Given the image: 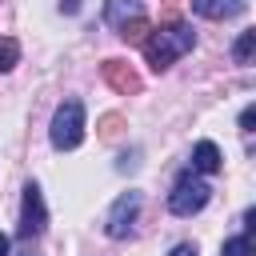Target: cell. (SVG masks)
Instances as JSON below:
<instances>
[{"label": "cell", "mask_w": 256, "mask_h": 256, "mask_svg": "<svg viewBox=\"0 0 256 256\" xmlns=\"http://www.w3.org/2000/svg\"><path fill=\"white\" fill-rule=\"evenodd\" d=\"M192 48H196V32H192V24H184V20L160 24L156 32H148V36H144V56H148L152 72L172 68V60H176V56H184V52H192Z\"/></svg>", "instance_id": "6da1fadb"}, {"label": "cell", "mask_w": 256, "mask_h": 256, "mask_svg": "<svg viewBox=\"0 0 256 256\" xmlns=\"http://www.w3.org/2000/svg\"><path fill=\"white\" fill-rule=\"evenodd\" d=\"M48 140L56 152H72L80 140H84V104L80 100H64L52 116V128H48Z\"/></svg>", "instance_id": "7a4b0ae2"}, {"label": "cell", "mask_w": 256, "mask_h": 256, "mask_svg": "<svg viewBox=\"0 0 256 256\" xmlns=\"http://www.w3.org/2000/svg\"><path fill=\"white\" fill-rule=\"evenodd\" d=\"M208 196H212V188L188 168V172L176 176V184H172V192H168V212H172V216H196V212L208 204Z\"/></svg>", "instance_id": "3957f363"}, {"label": "cell", "mask_w": 256, "mask_h": 256, "mask_svg": "<svg viewBox=\"0 0 256 256\" xmlns=\"http://www.w3.org/2000/svg\"><path fill=\"white\" fill-rule=\"evenodd\" d=\"M44 224H48V208H44V196H40V184H24V200H20V236L24 240H32V236H40L44 232Z\"/></svg>", "instance_id": "277c9868"}, {"label": "cell", "mask_w": 256, "mask_h": 256, "mask_svg": "<svg viewBox=\"0 0 256 256\" xmlns=\"http://www.w3.org/2000/svg\"><path fill=\"white\" fill-rule=\"evenodd\" d=\"M136 216H140V192H124V196L112 204V212H108V220H104V232H108L112 240H124V236H132Z\"/></svg>", "instance_id": "5b68a950"}, {"label": "cell", "mask_w": 256, "mask_h": 256, "mask_svg": "<svg viewBox=\"0 0 256 256\" xmlns=\"http://www.w3.org/2000/svg\"><path fill=\"white\" fill-rule=\"evenodd\" d=\"M104 80H108L120 96H136V92L144 88V84H140V72H136L128 60H116V56L104 60Z\"/></svg>", "instance_id": "8992f818"}, {"label": "cell", "mask_w": 256, "mask_h": 256, "mask_svg": "<svg viewBox=\"0 0 256 256\" xmlns=\"http://www.w3.org/2000/svg\"><path fill=\"white\" fill-rule=\"evenodd\" d=\"M248 8V0H192V12L204 20H232Z\"/></svg>", "instance_id": "52a82bcc"}, {"label": "cell", "mask_w": 256, "mask_h": 256, "mask_svg": "<svg viewBox=\"0 0 256 256\" xmlns=\"http://www.w3.org/2000/svg\"><path fill=\"white\" fill-rule=\"evenodd\" d=\"M136 16H144L140 0H108V4H104V24L116 28V32H120L128 20H136Z\"/></svg>", "instance_id": "ba28073f"}, {"label": "cell", "mask_w": 256, "mask_h": 256, "mask_svg": "<svg viewBox=\"0 0 256 256\" xmlns=\"http://www.w3.org/2000/svg\"><path fill=\"white\" fill-rule=\"evenodd\" d=\"M220 148L212 144V140H200L196 148H192V172H204V176H212V172H220Z\"/></svg>", "instance_id": "9c48e42d"}, {"label": "cell", "mask_w": 256, "mask_h": 256, "mask_svg": "<svg viewBox=\"0 0 256 256\" xmlns=\"http://www.w3.org/2000/svg\"><path fill=\"white\" fill-rule=\"evenodd\" d=\"M252 56H256V32H240L236 44H232V60L236 64H252Z\"/></svg>", "instance_id": "30bf717a"}, {"label": "cell", "mask_w": 256, "mask_h": 256, "mask_svg": "<svg viewBox=\"0 0 256 256\" xmlns=\"http://www.w3.org/2000/svg\"><path fill=\"white\" fill-rule=\"evenodd\" d=\"M16 60H20V44L12 36H0V72H12Z\"/></svg>", "instance_id": "8fae6325"}, {"label": "cell", "mask_w": 256, "mask_h": 256, "mask_svg": "<svg viewBox=\"0 0 256 256\" xmlns=\"http://www.w3.org/2000/svg\"><path fill=\"white\" fill-rule=\"evenodd\" d=\"M96 128H100V140H116L120 128H124V116H120V112H108V116H100Z\"/></svg>", "instance_id": "7c38bea8"}, {"label": "cell", "mask_w": 256, "mask_h": 256, "mask_svg": "<svg viewBox=\"0 0 256 256\" xmlns=\"http://www.w3.org/2000/svg\"><path fill=\"white\" fill-rule=\"evenodd\" d=\"M120 36H124V40H132V44H144V36H148V20H144V16L128 20V24L120 28Z\"/></svg>", "instance_id": "4fadbf2b"}, {"label": "cell", "mask_w": 256, "mask_h": 256, "mask_svg": "<svg viewBox=\"0 0 256 256\" xmlns=\"http://www.w3.org/2000/svg\"><path fill=\"white\" fill-rule=\"evenodd\" d=\"M224 256H252V240H248V232L224 240Z\"/></svg>", "instance_id": "5bb4252c"}, {"label": "cell", "mask_w": 256, "mask_h": 256, "mask_svg": "<svg viewBox=\"0 0 256 256\" xmlns=\"http://www.w3.org/2000/svg\"><path fill=\"white\" fill-rule=\"evenodd\" d=\"M180 4H184V0H164V12H160V20H164V24L180 20Z\"/></svg>", "instance_id": "9a60e30c"}, {"label": "cell", "mask_w": 256, "mask_h": 256, "mask_svg": "<svg viewBox=\"0 0 256 256\" xmlns=\"http://www.w3.org/2000/svg\"><path fill=\"white\" fill-rule=\"evenodd\" d=\"M252 124H256V108H244V112H240V128L252 132Z\"/></svg>", "instance_id": "2e32d148"}, {"label": "cell", "mask_w": 256, "mask_h": 256, "mask_svg": "<svg viewBox=\"0 0 256 256\" xmlns=\"http://www.w3.org/2000/svg\"><path fill=\"white\" fill-rule=\"evenodd\" d=\"M172 256H200V252H196V244H176Z\"/></svg>", "instance_id": "e0dca14e"}, {"label": "cell", "mask_w": 256, "mask_h": 256, "mask_svg": "<svg viewBox=\"0 0 256 256\" xmlns=\"http://www.w3.org/2000/svg\"><path fill=\"white\" fill-rule=\"evenodd\" d=\"M60 8H64V12H76V8H80V0H60Z\"/></svg>", "instance_id": "ac0fdd59"}, {"label": "cell", "mask_w": 256, "mask_h": 256, "mask_svg": "<svg viewBox=\"0 0 256 256\" xmlns=\"http://www.w3.org/2000/svg\"><path fill=\"white\" fill-rule=\"evenodd\" d=\"M0 256H8V236L0 232Z\"/></svg>", "instance_id": "d6986e66"}]
</instances>
